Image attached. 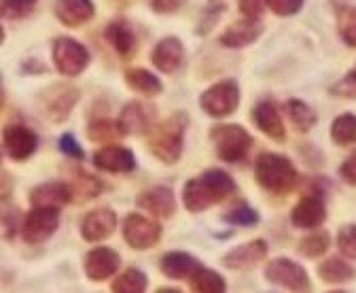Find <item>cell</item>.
<instances>
[{
    "instance_id": "obj_26",
    "label": "cell",
    "mask_w": 356,
    "mask_h": 293,
    "mask_svg": "<svg viewBox=\"0 0 356 293\" xmlns=\"http://www.w3.org/2000/svg\"><path fill=\"white\" fill-rule=\"evenodd\" d=\"M104 36H106V40L111 43V47L119 56H123V58H127V56H131L134 52H136V38H134L129 26L123 24V22H111L106 26Z\"/></svg>"
},
{
    "instance_id": "obj_39",
    "label": "cell",
    "mask_w": 356,
    "mask_h": 293,
    "mask_svg": "<svg viewBox=\"0 0 356 293\" xmlns=\"http://www.w3.org/2000/svg\"><path fill=\"white\" fill-rule=\"evenodd\" d=\"M38 0H3V15L7 19H19L26 17Z\"/></svg>"
},
{
    "instance_id": "obj_34",
    "label": "cell",
    "mask_w": 356,
    "mask_h": 293,
    "mask_svg": "<svg viewBox=\"0 0 356 293\" xmlns=\"http://www.w3.org/2000/svg\"><path fill=\"white\" fill-rule=\"evenodd\" d=\"M354 274H356L354 268L350 264H346L343 260H339V258H331V260H327L325 264L318 266V276L325 283H333V285L346 283V280L354 278Z\"/></svg>"
},
{
    "instance_id": "obj_13",
    "label": "cell",
    "mask_w": 356,
    "mask_h": 293,
    "mask_svg": "<svg viewBox=\"0 0 356 293\" xmlns=\"http://www.w3.org/2000/svg\"><path fill=\"white\" fill-rule=\"evenodd\" d=\"M327 219V206L321 193L303 196L291 211V223L299 230H316Z\"/></svg>"
},
{
    "instance_id": "obj_45",
    "label": "cell",
    "mask_w": 356,
    "mask_h": 293,
    "mask_svg": "<svg viewBox=\"0 0 356 293\" xmlns=\"http://www.w3.org/2000/svg\"><path fill=\"white\" fill-rule=\"evenodd\" d=\"M183 5V0H151V7L157 13H172Z\"/></svg>"
},
{
    "instance_id": "obj_21",
    "label": "cell",
    "mask_w": 356,
    "mask_h": 293,
    "mask_svg": "<svg viewBox=\"0 0 356 293\" xmlns=\"http://www.w3.org/2000/svg\"><path fill=\"white\" fill-rule=\"evenodd\" d=\"M263 34V22L254 19V17H244L240 22H236L232 28H227L220 34V45L222 47H246Z\"/></svg>"
},
{
    "instance_id": "obj_11",
    "label": "cell",
    "mask_w": 356,
    "mask_h": 293,
    "mask_svg": "<svg viewBox=\"0 0 356 293\" xmlns=\"http://www.w3.org/2000/svg\"><path fill=\"white\" fill-rule=\"evenodd\" d=\"M3 147H5V153L13 161H26L38 149V136L28 125L13 123V125H7L3 132Z\"/></svg>"
},
{
    "instance_id": "obj_41",
    "label": "cell",
    "mask_w": 356,
    "mask_h": 293,
    "mask_svg": "<svg viewBox=\"0 0 356 293\" xmlns=\"http://www.w3.org/2000/svg\"><path fill=\"white\" fill-rule=\"evenodd\" d=\"M58 147H60V151H62L66 157H70V159H76V161H81V159L85 157L83 149L79 147V143L74 141V136H72L70 132H66V134H62V136H60V141H58Z\"/></svg>"
},
{
    "instance_id": "obj_23",
    "label": "cell",
    "mask_w": 356,
    "mask_h": 293,
    "mask_svg": "<svg viewBox=\"0 0 356 293\" xmlns=\"http://www.w3.org/2000/svg\"><path fill=\"white\" fill-rule=\"evenodd\" d=\"M200 268H202V262L185 253V251H172V253H165L159 262V270L163 272V276L174 278V280L191 278Z\"/></svg>"
},
{
    "instance_id": "obj_4",
    "label": "cell",
    "mask_w": 356,
    "mask_h": 293,
    "mask_svg": "<svg viewBox=\"0 0 356 293\" xmlns=\"http://www.w3.org/2000/svg\"><path fill=\"white\" fill-rule=\"evenodd\" d=\"M210 141L214 145V151L218 159L227 164H238L242 161L250 147H252V136L248 134L246 128L240 123H218L210 130Z\"/></svg>"
},
{
    "instance_id": "obj_29",
    "label": "cell",
    "mask_w": 356,
    "mask_h": 293,
    "mask_svg": "<svg viewBox=\"0 0 356 293\" xmlns=\"http://www.w3.org/2000/svg\"><path fill=\"white\" fill-rule=\"evenodd\" d=\"M331 246V236L329 232L325 230H314L312 234H307L305 238L299 240L297 244V251L303 255V258H309V260H316L321 255H325Z\"/></svg>"
},
{
    "instance_id": "obj_33",
    "label": "cell",
    "mask_w": 356,
    "mask_h": 293,
    "mask_svg": "<svg viewBox=\"0 0 356 293\" xmlns=\"http://www.w3.org/2000/svg\"><path fill=\"white\" fill-rule=\"evenodd\" d=\"M286 113H289L291 121L295 123V128L301 130V132H309L318 121V115L312 111L303 100H295V98L289 100L286 102Z\"/></svg>"
},
{
    "instance_id": "obj_6",
    "label": "cell",
    "mask_w": 356,
    "mask_h": 293,
    "mask_svg": "<svg viewBox=\"0 0 356 293\" xmlns=\"http://www.w3.org/2000/svg\"><path fill=\"white\" fill-rule=\"evenodd\" d=\"M200 106H202V111L208 117H214V119L229 117L240 106V88H238V83L232 81V79L214 83L212 88H208L200 96Z\"/></svg>"
},
{
    "instance_id": "obj_10",
    "label": "cell",
    "mask_w": 356,
    "mask_h": 293,
    "mask_svg": "<svg viewBox=\"0 0 356 293\" xmlns=\"http://www.w3.org/2000/svg\"><path fill=\"white\" fill-rule=\"evenodd\" d=\"M79 102V90L72 86H51L40 96V109L42 115H47L51 121H66Z\"/></svg>"
},
{
    "instance_id": "obj_9",
    "label": "cell",
    "mask_w": 356,
    "mask_h": 293,
    "mask_svg": "<svg viewBox=\"0 0 356 293\" xmlns=\"http://www.w3.org/2000/svg\"><path fill=\"white\" fill-rule=\"evenodd\" d=\"M54 64L64 77L81 74L89 64V52L74 38L60 36L54 43Z\"/></svg>"
},
{
    "instance_id": "obj_18",
    "label": "cell",
    "mask_w": 356,
    "mask_h": 293,
    "mask_svg": "<svg viewBox=\"0 0 356 293\" xmlns=\"http://www.w3.org/2000/svg\"><path fill=\"white\" fill-rule=\"evenodd\" d=\"M136 206L147 213H151V215H155V217L170 219L176 213V198H174V191L170 187L155 185V187H149V189L138 193Z\"/></svg>"
},
{
    "instance_id": "obj_42",
    "label": "cell",
    "mask_w": 356,
    "mask_h": 293,
    "mask_svg": "<svg viewBox=\"0 0 356 293\" xmlns=\"http://www.w3.org/2000/svg\"><path fill=\"white\" fill-rule=\"evenodd\" d=\"M333 92L337 94V96H356V68L354 70H350L337 86L333 88Z\"/></svg>"
},
{
    "instance_id": "obj_1",
    "label": "cell",
    "mask_w": 356,
    "mask_h": 293,
    "mask_svg": "<svg viewBox=\"0 0 356 293\" xmlns=\"http://www.w3.org/2000/svg\"><path fill=\"white\" fill-rule=\"evenodd\" d=\"M234 179L222 168H208L200 177H193L183 187V204L189 213H204L206 208L225 200L234 193Z\"/></svg>"
},
{
    "instance_id": "obj_31",
    "label": "cell",
    "mask_w": 356,
    "mask_h": 293,
    "mask_svg": "<svg viewBox=\"0 0 356 293\" xmlns=\"http://www.w3.org/2000/svg\"><path fill=\"white\" fill-rule=\"evenodd\" d=\"M87 136H89V141H94V143L111 145L113 141L123 136V132L119 128V121L102 117V119H96V121H92L87 125Z\"/></svg>"
},
{
    "instance_id": "obj_3",
    "label": "cell",
    "mask_w": 356,
    "mask_h": 293,
    "mask_svg": "<svg viewBox=\"0 0 356 293\" xmlns=\"http://www.w3.org/2000/svg\"><path fill=\"white\" fill-rule=\"evenodd\" d=\"M254 179L267 193L286 196L299 183V173L286 155L261 153L254 161Z\"/></svg>"
},
{
    "instance_id": "obj_5",
    "label": "cell",
    "mask_w": 356,
    "mask_h": 293,
    "mask_svg": "<svg viewBox=\"0 0 356 293\" xmlns=\"http://www.w3.org/2000/svg\"><path fill=\"white\" fill-rule=\"evenodd\" d=\"M60 228V208L54 206H32V211L24 217L19 230L26 244L47 242Z\"/></svg>"
},
{
    "instance_id": "obj_14",
    "label": "cell",
    "mask_w": 356,
    "mask_h": 293,
    "mask_svg": "<svg viewBox=\"0 0 356 293\" xmlns=\"http://www.w3.org/2000/svg\"><path fill=\"white\" fill-rule=\"evenodd\" d=\"M119 128L123 136L127 134H149L151 128L155 125V109L147 106L138 100L127 102L119 115Z\"/></svg>"
},
{
    "instance_id": "obj_30",
    "label": "cell",
    "mask_w": 356,
    "mask_h": 293,
    "mask_svg": "<svg viewBox=\"0 0 356 293\" xmlns=\"http://www.w3.org/2000/svg\"><path fill=\"white\" fill-rule=\"evenodd\" d=\"M191 291L197 293H222L227 289V283L218 272L208 270V268H200L191 278H189Z\"/></svg>"
},
{
    "instance_id": "obj_40",
    "label": "cell",
    "mask_w": 356,
    "mask_h": 293,
    "mask_svg": "<svg viewBox=\"0 0 356 293\" xmlns=\"http://www.w3.org/2000/svg\"><path fill=\"white\" fill-rule=\"evenodd\" d=\"M301 5H303V0H267V7L280 17L295 15L301 9Z\"/></svg>"
},
{
    "instance_id": "obj_12",
    "label": "cell",
    "mask_w": 356,
    "mask_h": 293,
    "mask_svg": "<svg viewBox=\"0 0 356 293\" xmlns=\"http://www.w3.org/2000/svg\"><path fill=\"white\" fill-rule=\"evenodd\" d=\"M119 266H121V255L111 246H96L83 260L85 276L94 283L111 278L119 270Z\"/></svg>"
},
{
    "instance_id": "obj_36",
    "label": "cell",
    "mask_w": 356,
    "mask_h": 293,
    "mask_svg": "<svg viewBox=\"0 0 356 293\" xmlns=\"http://www.w3.org/2000/svg\"><path fill=\"white\" fill-rule=\"evenodd\" d=\"M339 34L350 47H356V7L354 9H343L337 19Z\"/></svg>"
},
{
    "instance_id": "obj_37",
    "label": "cell",
    "mask_w": 356,
    "mask_h": 293,
    "mask_svg": "<svg viewBox=\"0 0 356 293\" xmlns=\"http://www.w3.org/2000/svg\"><path fill=\"white\" fill-rule=\"evenodd\" d=\"M225 3H227V0H210V5L202 13V22H200V28H197L200 34H206L218 22V17L222 15V11H225Z\"/></svg>"
},
{
    "instance_id": "obj_22",
    "label": "cell",
    "mask_w": 356,
    "mask_h": 293,
    "mask_svg": "<svg viewBox=\"0 0 356 293\" xmlns=\"http://www.w3.org/2000/svg\"><path fill=\"white\" fill-rule=\"evenodd\" d=\"M72 202V189L66 181H49L40 183L30 191L32 206H54L62 208L64 204Z\"/></svg>"
},
{
    "instance_id": "obj_20",
    "label": "cell",
    "mask_w": 356,
    "mask_h": 293,
    "mask_svg": "<svg viewBox=\"0 0 356 293\" xmlns=\"http://www.w3.org/2000/svg\"><path fill=\"white\" fill-rule=\"evenodd\" d=\"M151 60L157 66V70H161L165 74H172V72H176L178 68H181V64L185 60V47L176 36L161 38L159 43L155 45V49H153Z\"/></svg>"
},
{
    "instance_id": "obj_43",
    "label": "cell",
    "mask_w": 356,
    "mask_h": 293,
    "mask_svg": "<svg viewBox=\"0 0 356 293\" xmlns=\"http://www.w3.org/2000/svg\"><path fill=\"white\" fill-rule=\"evenodd\" d=\"M265 5H267V0H238V7H240L242 15L244 17H254V19H259Z\"/></svg>"
},
{
    "instance_id": "obj_17",
    "label": "cell",
    "mask_w": 356,
    "mask_h": 293,
    "mask_svg": "<svg viewBox=\"0 0 356 293\" xmlns=\"http://www.w3.org/2000/svg\"><path fill=\"white\" fill-rule=\"evenodd\" d=\"M117 228V215L113 208H96V211H89L83 221H81V236L87 242H100L113 236Z\"/></svg>"
},
{
    "instance_id": "obj_8",
    "label": "cell",
    "mask_w": 356,
    "mask_h": 293,
    "mask_svg": "<svg viewBox=\"0 0 356 293\" xmlns=\"http://www.w3.org/2000/svg\"><path fill=\"white\" fill-rule=\"evenodd\" d=\"M265 280L291 289V291H309V276L307 272L289 258H276L265 266Z\"/></svg>"
},
{
    "instance_id": "obj_28",
    "label": "cell",
    "mask_w": 356,
    "mask_h": 293,
    "mask_svg": "<svg viewBox=\"0 0 356 293\" xmlns=\"http://www.w3.org/2000/svg\"><path fill=\"white\" fill-rule=\"evenodd\" d=\"M147 287H149V276L138 268H127L111 283V291L115 293H143Z\"/></svg>"
},
{
    "instance_id": "obj_15",
    "label": "cell",
    "mask_w": 356,
    "mask_h": 293,
    "mask_svg": "<svg viewBox=\"0 0 356 293\" xmlns=\"http://www.w3.org/2000/svg\"><path fill=\"white\" fill-rule=\"evenodd\" d=\"M94 164H96V168L104 173L127 175L136 168V157H134V151H129L127 147L111 143L94 153Z\"/></svg>"
},
{
    "instance_id": "obj_2",
    "label": "cell",
    "mask_w": 356,
    "mask_h": 293,
    "mask_svg": "<svg viewBox=\"0 0 356 293\" xmlns=\"http://www.w3.org/2000/svg\"><path fill=\"white\" fill-rule=\"evenodd\" d=\"M189 125V115L178 111L170 115L163 123H157L147 134L149 151L163 164H176L183 155L185 132Z\"/></svg>"
},
{
    "instance_id": "obj_44",
    "label": "cell",
    "mask_w": 356,
    "mask_h": 293,
    "mask_svg": "<svg viewBox=\"0 0 356 293\" xmlns=\"http://www.w3.org/2000/svg\"><path fill=\"white\" fill-rule=\"evenodd\" d=\"M339 175L346 183L350 185H356V151L341 164V168H339Z\"/></svg>"
},
{
    "instance_id": "obj_38",
    "label": "cell",
    "mask_w": 356,
    "mask_h": 293,
    "mask_svg": "<svg viewBox=\"0 0 356 293\" xmlns=\"http://www.w3.org/2000/svg\"><path fill=\"white\" fill-rule=\"evenodd\" d=\"M337 246L341 255L348 260H356V225H343L337 234Z\"/></svg>"
},
{
    "instance_id": "obj_24",
    "label": "cell",
    "mask_w": 356,
    "mask_h": 293,
    "mask_svg": "<svg viewBox=\"0 0 356 293\" xmlns=\"http://www.w3.org/2000/svg\"><path fill=\"white\" fill-rule=\"evenodd\" d=\"M94 13L96 7L92 0H56V17L68 28L83 26L94 17Z\"/></svg>"
},
{
    "instance_id": "obj_27",
    "label": "cell",
    "mask_w": 356,
    "mask_h": 293,
    "mask_svg": "<svg viewBox=\"0 0 356 293\" xmlns=\"http://www.w3.org/2000/svg\"><path fill=\"white\" fill-rule=\"evenodd\" d=\"M125 83L134 92L145 94V96H157L163 90L161 81L145 68H129L125 72Z\"/></svg>"
},
{
    "instance_id": "obj_7",
    "label": "cell",
    "mask_w": 356,
    "mask_h": 293,
    "mask_svg": "<svg viewBox=\"0 0 356 293\" xmlns=\"http://www.w3.org/2000/svg\"><path fill=\"white\" fill-rule=\"evenodd\" d=\"M123 240L136 251L153 248L161 240V225L140 213H129L121 225Z\"/></svg>"
},
{
    "instance_id": "obj_32",
    "label": "cell",
    "mask_w": 356,
    "mask_h": 293,
    "mask_svg": "<svg viewBox=\"0 0 356 293\" xmlns=\"http://www.w3.org/2000/svg\"><path fill=\"white\" fill-rule=\"evenodd\" d=\"M331 138L339 147L354 145L356 143V115H352V113L339 115L331 123Z\"/></svg>"
},
{
    "instance_id": "obj_25",
    "label": "cell",
    "mask_w": 356,
    "mask_h": 293,
    "mask_svg": "<svg viewBox=\"0 0 356 293\" xmlns=\"http://www.w3.org/2000/svg\"><path fill=\"white\" fill-rule=\"evenodd\" d=\"M72 189V200H79V202H87L96 198L100 191H102V181L96 179L94 175H89L81 168H72L68 173V181H66Z\"/></svg>"
},
{
    "instance_id": "obj_16",
    "label": "cell",
    "mask_w": 356,
    "mask_h": 293,
    "mask_svg": "<svg viewBox=\"0 0 356 293\" xmlns=\"http://www.w3.org/2000/svg\"><path fill=\"white\" fill-rule=\"evenodd\" d=\"M252 121L257 128L270 136L272 141L282 143L286 138V130H284V121H282V113L280 106L274 100H261L254 109H252Z\"/></svg>"
},
{
    "instance_id": "obj_35",
    "label": "cell",
    "mask_w": 356,
    "mask_h": 293,
    "mask_svg": "<svg viewBox=\"0 0 356 293\" xmlns=\"http://www.w3.org/2000/svg\"><path fill=\"white\" fill-rule=\"evenodd\" d=\"M220 219L229 223V225H242V228H252L259 223V213L252 206H248L246 202H238L236 206H232L227 213H222Z\"/></svg>"
},
{
    "instance_id": "obj_19",
    "label": "cell",
    "mask_w": 356,
    "mask_h": 293,
    "mask_svg": "<svg viewBox=\"0 0 356 293\" xmlns=\"http://www.w3.org/2000/svg\"><path fill=\"white\" fill-rule=\"evenodd\" d=\"M267 258V242L257 238L250 242H244L232 251H227L222 255V264H225L229 270H248L254 268L257 264H261Z\"/></svg>"
}]
</instances>
